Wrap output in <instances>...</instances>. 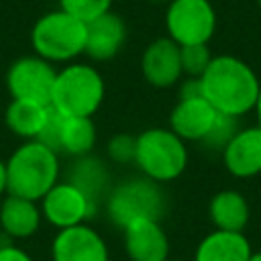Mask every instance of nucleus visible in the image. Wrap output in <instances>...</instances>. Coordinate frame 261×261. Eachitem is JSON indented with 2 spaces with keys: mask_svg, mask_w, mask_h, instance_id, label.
I'll list each match as a JSON object with an SVG mask.
<instances>
[{
  "mask_svg": "<svg viewBox=\"0 0 261 261\" xmlns=\"http://www.w3.org/2000/svg\"><path fill=\"white\" fill-rule=\"evenodd\" d=\"M198 80L202 96L220 114L241 118L255 110L261 82L243 59L234 55H216Z\"/></svg>",
  "mask_w": 261,
  "mask_h": 261,
  "instance_id": "f257e3e1",
  "label": "nucleus"
},
{
  "mask_svg": "<svg viewBox=\"0 0 261 261\" xmlns=\"http://www.w3.org/2000/svg\"><path fill=\"white\" fill-rule=\"evenodd\" d=\"M59 181V153L41 141H24L6 159V194L39 202Z\"/></svg>",
  "mask_w": 261,
  "mask_h": 261,
  "instance_id": "f03ea898",
  "label": "nucleus"
},
{
  "mask_svg": "<svg viewBox=\"0 0 261 261\" xmlns=\"http://www.w3.org/2000/svg\"><path fill=\"white\" fill-rule=\"evenodd\" d=\"M106 86L100 71L88 63H69L55 75L51 108L63 116H94L104 102Z\"/></svg>",
  "mask_w": 261,
  "mask_h": 261,
  "instance_id": "7ed1b4c3",
  "label": "nucleus"
},
{
  "mask_svg": "<svg viewBox=\"0 0 261 261\" xmlns=\"http://www.w3.org/2000/svg\"><path fill=\"white\" fill-rule=\"evenodd\" d=\"M135 165L139 171L157 181H173L188 167V147L171 128L151 126L137 135Z\"/></svg>",
  "mask_w": 261,
  "mask_h": 261,
  "instance_id": "20e7f679",
  "label": "nucleus"
},
{
  "mask_svg": "<svg viewBox=\"0 0 261 261\" xmlns=\"http://www.w3.org/2000/svg\"><path fill=\"white\" fill-rule=\"evenodd\" d=\"M35 55L49 63H67L86 49V22L57 8L43 14L31 29Z\"/></svg>",
  "mask_w": 261,
  "mask_h": 261,
  "instance_id": "39448f33",
  "label": "nucleus"
},
{
  "mask_svg": "<svg viewBox=\"0 0 261 261\" xmlns=\"http://www.w3.org/2000/svg\"><path fill=\"white\" fill-rule=\"evenodd\" d=\"M108 218L124 228L137 218H155L161 220L165 212V196L157 181L141 175L116 184L106 196Z\"/></svg>",
  "mask_w": 261,
  "mask_h": 261,
  "instance_id": "423d86ee",
  "label": "nucleus"
},
{
  "mask_svg": "<svg viewBox=\"0 0 261 261\" xmlns=\"http://www.w3.org/2000/svg\"><path fill=\"white\" fill-rule=\"evenodd\" d=\"M165 29L179 47L208 45L216 31V10L210 0H171L165 8Z\"/></svg>",
  "mask_w": 261,
  "mask_h": 261,
  "instance_id": "0eeeda50",
  "label": "nucleus"
},
{
  "mask_svg": "<svg viewBox=\"0 0 261 261\" xmlns=\"http://www.w3.org/2000/svg\"><path fill=\"white\" fill-rule=\"evenodd\" d=\"M57 69L39 55H24L10 63L6 71V88L12 100H29L49 106Z\"/></svg>",
  "mask_w": 261,
  "mask_h": 261,
  "instance_id": "6e6552de",
  "label": "nucleus"
},
{
  "mask_svg": "<svg viewBox=\"0 0 261 261\" xmlns=\"http://www.w3.org/2000/svg\"><path fill=\"white\" fill-rule=\"evenodd\" d=\"M41 216L59 228H69L75 224H84L96 212V202L73 181H57L41 200H39Z\"/></svg>",
  "mask_w": 261,
  "mask_h": 261,
  "instance_id": "1a4fd4ad",
  "label": "nucleus"
},
{
  "mask_svg": "<svg viewBox=\"0 0 261 261\" xmlns=\"http://www.w3.org/2000/svg\"><path fill=\"white\" fill-rule=\"evenodd\" d=\"M108 245L90 224L59 228L51 243L53 261H108Z\"/></svg>",
  "mask_w": 261,
  "mask_h": 261,
  "instance_id": "9d476101",
  "label": "nucleus"
},
{
  "mask_svg": "<svg viewBox=\"0 0 261 261\" xmlns=\"http://www.w3.org/2000/svg\"><path fill=\"white\" fill-rule=\"evenodd\" d=\"M218 116L220 112L204 96L179 98L169 114V128L186 143H204L212 133Z\"/></svg>",
  "mask_w": 261,
  "mask_h": 261,
  "instance_id": "9b49d317",
  "label": "nucleus"
},
{
  "mask_svg": "<svg viewBox=\"0 0 261 261\" xmlns=\"http://www.w3.org/2000/svg\"><path fill=\"white\" fill-rule=\"evenodd\" d=\"M141 73L145 82L153 88L175 86L184 75L179 45L169 37H159L151 41L141 55Z\"/></svg>",
  "mask_w": 261,
  "mask_h": 261,
  "instance_id": "f8f14e48",
  "label": "nucleus"
},
{
  "mask_svg": "<svg viewBox=\"0 0 261 261\" xmlns=\"http://www.w3.org/2000/svg\"><path fill=\"white\" fill-rule=\"evenodd\" d=\"M122 243L130 261L169 259V239L155 218H137L122 228Z\"/></svg>",
  "mask_w": 261,
  "mask_h": 261,
  "instance_id": "ddd939ff",
  "label": "nucleus"
},
{
  "mask_svg": "<svg viewBox=\"0 0 261 261\" xmlns=\"http://www.w3.org/2000/svg\"><path fill=\"white\" fill-rule=\"evenodd\" d=\"M222 163L226 171L239 179L255 177L261 173V128H239L232 139L222 147Z\"/></svg>",
  "mask_w": 261,
  "mask_h": 261,
  "instance_id": "4468645a",
  "label": "nucleus"
},
{
  "mask_svg": "<svg viewBox=\"0 0 261 261\" xmlns=\"http://www.w3.org/2000/svg\"><path fill=\"white\" fill-rule=\"evenodd\" d=\"M126 41V24L124 20L108 10L98 18L86 22V49L84 53L92 61H108L118 55Z\"/></svg>",
  "mask_w": 261,
  "mask_h": 261,
  "instance_id": "2eb2a0df",
  "label": "nucleus"
},
{
  "mask_svg": "<svg viewBox=\"0 0 261 261\" xmlns=\"http://www.w3.org/2000/svg\"><path fill=\"white\" fill-rule=\"evenodd\" d=\"M39 202L6 194L0 202V228L8 239H29L41 226Z\"/></svg>",
  "mask_w": 261,
  "mask_h": 261,
  "instance_id": "dca6fc26",
  "label": "nucleus"
},
{
  "mask_svg": "<svg viewBox=\"0 0 261 261\" xmlns=\"http://www.w3.org/2000/svg\"><path fill=\"white\" fill-rule=\"evenodd\" d=\"M251 255L253 247L243 232L214 228L198 243L194 261H249Z\"/></svg>",
  "mask_w": 261,
  "mask_h": 261,
  "instance_id": "f3484780",
  "label": "nucleus"
},
{
  "mask_svg": "<svg viewBox=\"0 0 261 261\" xmlns=\"http://www.w3.org/2000/svg\"><path fill=\"white\" fill-rule=\"evenodd\" d=\"M208 214L218 230L243 232L251 218V208L247 198L237 190H220L212 196L208 204Z\"/></svg>",
  "mask_w": 261,
  "mask_h": 261,
  "instance_id": "a211bd4d",
  "label": "nucleus"
},
{
  "mask_svg": "<svg viewBox=\"0 0 261 261\" xmlns=\"http://www.w3.org/2000/svg\"><path fill=\"white\" fill-rule=\"evenodd\" d=\"M49 116V106L39 104V102H29V100H10L4 120L10 133L24 141L39 139L45 122Z\"/></svg>",
  "mask_w": 261,
  "mask_h": 261,
  "instance_id": "6ab92c4d",
  "label": "nucleus"
},
{
  "mask_svg": "<svg viewBox=\"0 0 261 261\" xmlns=\"http://www.w3.org/2000/svg\"><path fill=\"white\" fill-rule=\"evenodd\" d=\"M96 147V124L92 116H63L59 128V153L86 157Z\"/></svg>",
  "mask_w": 261,
  "mask_h": 261,
  "instance_id": "aec40b11",
  "label": "nucleus"
},
{
  "mask_svg": "<svg viewBox=\"0 0 261 261\" xmlns=\"http://www.w3.org/2000/svg\"><path fill=\"white\" fill-rule=\"evenodd\" d=\"M106 179H108V171H106L104 163L100 159H94L88 155L80 157V161L73 165L71 175H69V181L80 186L94 202H98V198L104 194Z\"/></svg>",
  "mask_w": 261,
  "mask_h": 261,
  "instance_id": "412c9836",
  "label": "nucleus"
},
{
  "mask_svg": "<svg viewBox=\"0 0 261 261\" xmlns=\"http://www.w3.org/2000/svg\"><path fill=\"white\" fill-rule=\"evenodd\" d=\"M179 55H181V71L188 77H200L208 69L214 57L208 45H184L179 47Z\"/></svg>",
  "mask_w": 261,
  "mask_h": 261,
  "instance_id": "4be33fe9",
  "label": "nucleus"
},
{
  "mask_svg": "<svg viewBox=\"0 0 261 261\" xmlns=\"http://www.w3.org/2000/svg\"><path fill=\"white\" fill-rule=\"evenodd\" d=\"M112 2L114 0H59V8L84 22H90L100 14L112 10Z\"/></svg>",
  "mask_w": 261,
  "mask_h": 261,
  "instance_id": "5701e85b",
  "label": "nucleus"
},
{
  "mask_svg": "<svg viewBox=\"0 0 261 261\" xmlns=\"http://www.w3.org/2000/svg\"><path fill=\"white\" fill-rule=\"evenodd\" d=\"M106 153H108V159L112 163H118V165H128V163H135V153H137V137L135 135H128V133H118L114 135L108 145H106Z\"/></svg>",
  "mask_w": 261,
  "mask_h": 261,
  "instance_id": "b1692460",
  "label": "nucleus"
},
{
  "mask_svg": "<svg viewBox=\"0 0 261 261\" xmlns=\"http://www.w3.org/2000/svg\"><path fill=\"white\" fill-rule=\"evenodd\" d=\"M237 130H239V128H237V118L226 116V114H220L218 120H216V124H214V128H212V133H210L208 139L204 141V145L222 151V147L232 139V135H234Z\"/></svg>",
  "mask_w": 261,
  "mask_h": 261,
  "instance_id": "393cba45",
  "label": "nucleus"
},
{
  "mask_svg": "<svg viewBox=\"0 0 261 261\" xmlns=\"http://www.w3.org/2000/svg\"><path fill=\"white\" fill-rule=\"evenodd\" d=\"M0 261H35V259L24 249L12 243H6V245H0Z\"/></svg>",
  "mask_w": 261,
  "mask_h": 261,
  "instance_id": "a878e982",
  "label": "nucleus"
},
{
  "mask_svg": "<svg viewBox=\"0 0 261 261\" xmlns=\"http://www.w3.org/2000/svg\"><path fill=\"white\" fill-rule=\"evenodd\" d=\"M6 194V161L0 159V196Z\"/></svg>",
  "mask_w": 261,
  "mask_h": 261,
  "instance_id": "bb28decb",
  "label": "nucleus"
},
{
  "mask_svg": "<svg viewBox=\"0 0 261 261\" xmlns=\"http://www.w3.org/2000/svg\"><path fill=\"white\" fill-rule=\"evenodd\" d=\"M255 114H257V126L261 128V90H259V98H257V104H255Z\"/></svg>",
  "mask_w": 261,
  "mask_h": 261,
  "instance_id": "cd10ccee",
  "label": "nucleus"
},
{
  "mask_svg": "<svg viewBox=\"0 0 261 261\" xmlns=\"http://www.w3.org/2000/svg\"><path fill=\"white\" fill-rule=\"evenodd\" d=\"M249 261H261V251H257V253L253 251V255L249 257Z\"/></svg>",
  "mask_w": 261,
  "mask_h": 261,
  "instance_id": "c85d7f7f",
  "label": "nucleus"
},
{
  "mask_svg": "<svg viewBox=\"0 0 261 261\" xmlns=\"http://www.w3.org/2000/svg\"><path fill=\"white\" fill-rule=\"evenodd\" d=\"M153 2H167V4H169L171 0H153Z\"/></svg>",
  "mask_w": 261,
  "mask_h": 261,
  "instance_id": "c756f323",
  "label": "nucleus"
},
{
  "mask_svg": "<svg viewBox=\"0 0 261 261\" xmlns=\"http://www.w3.org/2000/svg\"><path fill=\"white\" fill-rule=\"evenodd\" d=\"M257 4H259V10H261V0H257Z\"/></svg>",
  "mask_w": 261,
  "mask_h": 261,
  "instance_id": "7c9ffc66",
  "label": "nucleus"
},
{
  "mask_svg": "<svg viewBox=\"0 0 261 261\" xmlns=\"http://www.w3.org/2000/svg\"><path fill=\"white\" fill-rule=\"evenodd\" d=\"M165 261H177V259H165Z\"/></svg>",
  "mask_w": 261,
  "mask_h": 261,
  "instance_id": "2f4dec72",
  "label": "nucleus"
}]
</instances>
